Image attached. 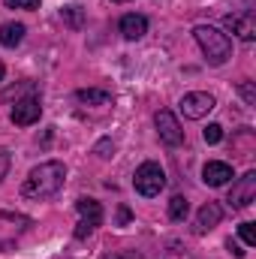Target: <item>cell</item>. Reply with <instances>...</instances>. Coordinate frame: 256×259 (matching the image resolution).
<instances>
[{"mask_svg": "<svg viewBox=\"0 0 256 259\" xmlns=\"http://www.w3.org/2000/svg\"><path fill=\"white\" fill-rule=\"evenodd\" d=\"M115 3H130V0H115Z\"/></svg>", "mask_w": 256, "mask_h": 259, "instance_id": "obj_27", "label": "cell"}, {"mask_svg": "<svg viewBox=\"0 0 256 259\" xmlns=\"http://www.w3.org/2000/svg\"><path fill=\"white\" fill-rule=\"evenodd\" d=\"M3 72H6V66L0 64V81H3Z\"/></svg>", "mask_w": 256, "mask_h": 259, "instance_id": "obj_26", "label": "cell"}, {"mask_svg": "<svg viewBox=\"0 0 256 259\" xmlns=\"http://www.w3.org/2000/svg\"><path fill=\"white\" fill-rule=\"evenodd\" d=\"M6 6H12V9H39V0H6Z\"/></svg>", "mask_w": 256, "mask_h": 259, "instance_id": "obj_21", "label": "cell"}, {"mask_svg": "<svg viewBox=\"0 0 256 259\" xmlns=\"http://www.w3.org/2000/svg\"><path fill=\"white\" fill-rule=\"evenodd\" d=\"M39 115H42V103H39V97H21V100L15 103V109L9 112L12 124H18V127H30V124H36Z\"/></svg>", "mask_w": 256, "mask_h": 259, "instance_id": "obj_9", "label": "cell"}, {"mask_svg": "<svg viewBox=\"0 0 256 259\" xmlns=\"http://www.w3.org/2000/svg\"><path fill=\"white\" fill-rule=\"evenodd\" d=\"M27 229H30V217L15 211H0V253L9 250Z\"/></svg>", "mask_w": 256, "mask_h": 259, "instance_id": "obj_4", "label": "cell"}, {"mask_svg": "<svg viewBox=\"0 0 256 259\" xmlns=\"http://www.w3.org/2000/svg\"><path fill=\"white\" fill-rule=\"evenodd\" d=\"M154 124H157V136H160L169 148H178V145L184 142V130H181L178 118H175L169 109H160V112L154 115Z\"/></svg>", "mask_w": 256, "mask_h": 259, "instance_id": "obj_6", "label": "cell"}, {"mask_svg": "<svg viewBox=\"0 0 256 259\" xmlns=\"http://www.w3.org/2000/svg\"><path fill=\"white\" fill-rule=\"evenodd\" d=\"M9 163H12L9 151H6V148H0V181H3V178H6V172H9Z\"/></svg>", "mask_w": 256, "mask_h": 259, "instance_id": "obj_23", "label": "cell"}, {"mask_svg": "<svg viewBox=\"0 0 256 259\" xmlns=\"http://www.w3.org/2000/svg\"><path fill=\"white\" fill-rule=\"evenodd\" d=\"M133 187H136V193L142 196H160V190L166 187V172H163V166L160 163H154V160H148V163H142L139 169H136V175H133Z\"/></svg>", "mask_w": 256, "mask_h": 259, "instance_id": "obj_3", "label": "cell"}, {"mask_svg": "<svg viewBox=\"0 0 256 259\" xmlns=\"http://www.w3.org/2000/svg\"><path fill=\"white\" fill-rule=\"evenodd\" d=\"M220 217H223V208H220L217 202H205V205L199 208V214H196V235L211 232V229L220 223Z\"/></svg>", "mask_w": 256, "mask_h": 259, "instance_id": "obj_11", "label": "cell"}, {"mask_svg": "<svg viewBox=\"0 0 256 259\" xmlns=\"http://www.w3.org/2000/svg\"><path fill=\"white\" fill-rule=\"evenodd\" d=\"M202 139H205L208 145H217V142L223 139V127H220V124H208L205 133H202Z\"/></svg>", "mask_w": 256, "mask_h": 259, "instance_id": "obj_18", "label": "cell"}, {"mask_svg": "<svg viewBox=\"0 0 256 259\" xmlns=\"http://www.w3.org/2000/svg\"><path fill=\"white\" fill-rule=\"evenodd\" d=\"M229 178H232V166H229V163L211 160V163H205V169H202V181H205L208 187H223Z\"/></svg>", "mask_w": 256, "mask_h": 259, "instance_id": "obj_12", "label": "cell"}, {"mask_svg": "<svg viewBox=\"0 0 256 259\" xmlns=\"http://www.w3.org/2000/svg\"><path fill=\"white\" fill-rule=\"evenodd\" d=\"M75 211H78V226H75V238L81 241V238H88L100 223H103V205L97 202V199H78L75 202Z\"/></svg>", "mask_w": 256, "mask_h": 259, "instance_id": "obj_5", "label": "cell"}, {"mask_svg": "<svg viewBox=\"0 0 256 259\" xmlns=\"http://www.w3.org/2000/svg\"><path fill=\"white\" fill-rule=\"evenodd\" d=\"M238 235H241V241H244L247 247H253V244H256V229H253V223H241V226H238Z\"/></svg>", "mask_w": 256, "mask_h": 259, "instance_id": "obj_19", "label": "cell"}, {"mask_svg": "<svg viewBox=\"0 0 256 259\" xmlns=\"http://www.w3.org/2000/svg\"><path fill=\"white\" fill-rule=\"evenodd\" d=\"M223 27L229 33H235L238 39H244V42H253L256 39V21H253L250 12H232V15H226L223 18Z\"/></svg>", "mask_w": 256, "mask_h": 259, "instance_id": "obj_10", "label": "cell"}, {"mask_svg": "<svg viewBox=\"0 0 256 259\" xmlns=\"http://www.w3.org/2000/svg\"><path fill=\"white\" fill-rule=\"evenodd\" d=\"M232 208H247L250 202H256V172H244L232 190H229V199H226Z\"/></svg>", "mask_w": 256, "mask_h": 259, "instance_id": "obj_8", "label": "cell"}, {"mask_svg": "<svg viewBox=\"0 0 256 259\" xmlns=\"http://www.w3.org/2000/svg\"><path fill=\"white\" fill-rule=\"evenodd\" d=\"M121 33H124V39H130V42L142 39V36L148 33V18H145V15H136V12L124 15V18H121Z\"/></svg>", "mask_w": 256, "mask_h": 259, "instance_id": "obj_13", "label": "cell"}, {"mask_svg": "<svg viewBox=\"0 0 256 259\" xmlns=\"http://www.w3.org/2000/svg\"><path fill=\"white\" fill-rule=\"evenodd\" d=\"M238 91H241V97H244V100H247V103H250V106H253V84H250V81H244V84H241V88H238Z\"/></svg>", "mask_w": 256, "mask_h": 259, "instance_id": "obj_24", "label": "cell"}, {"mask_svg": "<svg viewBox=\"0 0 256 259\" xmlns=\"http://www.w3.org/2000/svg\"><path fill=\"white\" fill-rule=\"evenodd\" d=\"M21 39H24V24L21 21H6L0 27V46L15 49V46H21Z\"/></svg>", "mask_w": 256, "mask_h": 259, "instance_id": "obj_14", "label": "cell"}, {"mask_svg": "<svg viewBox=\"0 0 256 259\" xmlns=\"http://www.w3.org/2000/svg\"><path fill=\"white\" fill-rule=\"evenodd\" d=\"M226 247H229V250H232V253H235V256H238V259L244 256V250H241V247H238V244H235V241H232V238H229V241H226Z\"/></svg>", "mask_w": 256, "mask_h": 259, "instance_id": "obj_25", "label": "cell"}, {"mask_svg": "<svg viewBox=\"0 0 256 259\" xmlns=\"http://www.w3.org/2000/svg\"><path fill=\"white\" fill-rule=\"evenodd\" d=\"M61 18H64L69 27H81V24H84V9L75 6V3H72V6H64V9H61Z\"/></svg>", "mask_w": 256, "mask_h": 259, "instance_id": "obj_16", "label": "cell"}, {"mask_svg": "<svg viewBox=\"0 0 256 259\" xmlns=\"http://www.w3.org/2000/svg\"><path fill=\"white\" fill-rule=\"evenodd\" d=\"M193 36H196L202 55L208 58V64L220 66L232 58V42H229V36H226L223 30H217V27H211V24H196V27H193Z\"/></svg>", "mask_w": 256, "mask_h": 259, "instance_id": "obj_2", "label": "cell"}, {"mask_svg": "<svg viewBox=\"0 0 256 259\" xmlns=\"http://www.w3.org/2000/svg\"><path fill=\"white\" fill-rule=\"evenodd\" d=\"M94 151H97V157H103V160H109V157L115 154V145H112L109 139H103V142H100V145H97Z\"/></svg>", "mask_w": 256, "mask_h": 259, "instance_id": "obj_20", "label": "cell"}, {"mask_svg": "<svg viewBox=\"0 0 256 259\" xmlns=\"http://www.w3.org/2000/svg\"><path fill=\"white\" fill-rule=\"evenodd\" d=\"M190 214V202L184 199V196H172V202H169V217L172 220H184Z\"/></svg>", "mask_w": 256, "mask_h": 259, "instance_id": "obj_17", "label": "cell"}, {"mask_svg": "<svg viewBox=\"0 0 256 259\" xmlns=\"http://www.w3.org/2000/svg\"><path fill=\"white\" fill-rule=\"evenodd\" d=\"M75 100L84 103V106H109L112 103V94L109 91H100V88H88V91H78Z\"/></svg>", "mask_w": 256, "mask_h": 259, "instance_id": "obj_15", "label": "cell"}, {"mask_svg": "<svg viewBox=\"0 0 256 259\" xmlns=\"http://www.w3.org/2000/svg\"><path fill=\"white\" fill-rule=\"evenodd\" d=\"M66 181V166L58 160H49V163H39L36 169L27 172L24 184H21V196L24 199H52L64 190Z\"/></svg>", "mask_w": 256, "mask_h": 259, "instance_id": "obj_1", "label": "cell"}, {"mask_svg": "<svg viewBox=\"0 0 256 259\" xmlns=\"http://www.w3.org/2000/svg\"><path fill=\"white\" fill-rule=\"evenodd\" d=\"M178 109H181V115H184V118L199 121V118H205V115L214 109V97H211V94H205V91H193V94H184V97H181Z\"/></svg>", "mask_w": 256, "mask_h": 259, "instance_id": "obj_7", "label": "cell"}, {"mask_svg": "<svg viewBox=\"0 0 256 259\" xmlns=\"http://www.w3.org/2000/svg\"><path fill=\"white\" fill-rule=\"evenodd\" d=\"M103 259H145V256L136 253V250H115V253H106Z\"/></svg>", "mask_w": 256, "mask_h": 259, "instance_id": "obj_22", "label": "cell"}]
</instances>
